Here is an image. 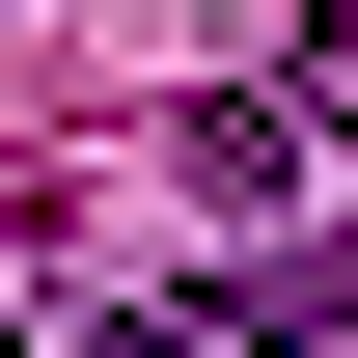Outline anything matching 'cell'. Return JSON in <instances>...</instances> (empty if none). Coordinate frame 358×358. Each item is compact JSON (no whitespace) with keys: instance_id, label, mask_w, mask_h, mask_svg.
<instances>
[{"instance_id":"1","label":"cell","mask_w":358,"mask_h":358,"mask_svg":"<svg viewBox=\"0 0 358 358\" xmlns=\"http://www.w3.org/2000/svg\"><path fill=\"white\" fill-rule=\"evenodd\" d=\"M358 331V221L331 248H248V275H166V303H110L83 358H331Z\"/></svg>"},{"instance_id":"2","label":"cell","mask_w":358,"mask_h":358,"mask_svg":"<svg viewBox=\"0 0 358 358\" xmlns=\"http://www.w3.org/2000/svg\"><path fill=\"white\" fill-rule=\"evenodd\" d=\"M303 110H358V0H303V55H275V138Z\"/></svg>"}]
</instances>
